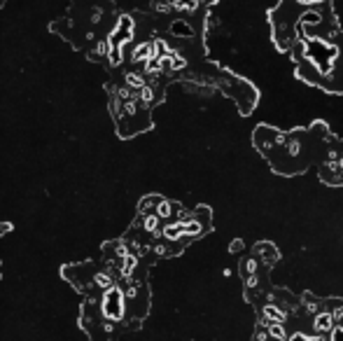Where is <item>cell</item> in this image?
Here are the masks:
<instances>
[{"label": "cell", "mask_w": 343, "mask_h": 341, "mask_svg": "<svg viewBox=\"0 0 343 341\" xmlns=\"http://www.w3.org/2000/svg\"><path fill=\"white\" fill-rule=\"evenodd\" d=\"M334 327V316L332 313H318V318H315V330L318 332H329Z\"/></svg>", "instance_id": "cell-3"}, {"label": "cell", "mask_w": 343, "mask_h": 341, "mask_svg": "<svg viewBox=\"0 0 343 341\" xmlns=\"http://www.w3.org/2000/svg\"><path fill=\"white\" fill-rule=\"evenodd\" d=\"M243 248V243L241 241H236V243H231V253H236V250H241Z\"/></svg>", "instance_id": "cell-9"}, {"label": "cell", "mask_w": 343, "mask_h": 341, "mask_svg": "<svg viewBox=\"0 0 343 341\" xmlns=\"http://www.w3.org/2000/svg\"><path fill=\"white\" fill-rule=\"evenodd\" d=\"M320 2H325V0H294V5H301V7H315Z\"/></svg>", "instance_id": "cell-6"}, {"label": "cell", "mask_w": 343, "mask_h": 341, "mask_svg": "<svg viewBox=\"0 0 343 341\" xmlns=\"http://www.w3.org/2000/svg\"><path fill=\"white\" fill-rule=\"evenodd\" d=\"M103 313L107 318H122L124 313V297L117 287H110L103 297Z\"/></svg>", "instance_id": "cell-1"}, {"label": "cell", "mask_w": 343, "mask_h": 341, "mask_svg": "<svg viewBox=\"0 0 343 341\" xmlns=\"http://www.w3.org/2000/svg\"><path fill=\"white\" fill-rule=\"evenodd\" d=\"M332 341H343V327H332Z\"/></svg>", "instance_id": "cell-8"}, {"label": "cell", "mask_w": 343, "mask_h": 341, "mask_svg": "<svg viewBox=\"0 0 343 341\" xmlns=\"http://www.w3.org/2000/svg\"><path fill=\"white\" fill-rule=\"evenodd\" d=\"M292 341H322V337H306V334H294Z\"/></svg>", "instance_id": "cell-7"}, {"label": "cell", "mask_w": 343, "mask_h": 341, "mask_svg": "<svg viewBox=\"0 0 343 341\" xmlns=\"http://www.w3.org/2000/svg\"><path fill=\"white\" fill-rule=\"evenodd\" d=\"M264 318H266L268 323H282V320H285V313H282V309L268 304L266 309H264Z\"/></svg>", "instance_id": "cell-4"}, {"label": "cell", "mask_w": 343, "mask_h": 341, "mask_svg": "<svg viewBox=\"0 0 343 341\" xmlns=\"http://www.w3.org/2000/svg\"><path fill=\"white\" fill-rule=\"evenodd\" d=\"M268 334H271L275 341H285V327H282V323H271V325H268Z\"/></svg>", "instance_id": "cell-5"}, {"label": "cell", "mask_w": 343, "mask_h": 341, "mask_svg": "<svg viewBox=\"0 0 343 341\" xmlns=\"http://www.w3.org/2000/svg\"><path fill=\"white\" fill-rule=\"evenodd\" d=\"M122 33H124V35H131V23H129V19H126V16H124L122 21H119V31H117V33H112V38H110V45H112V47L117 45V49H114L112 54H110V59H112V63H119V54H122L119 49H122V45H124Z\"/></svg>", "instance_id": "cell-2"}]
</instances>
